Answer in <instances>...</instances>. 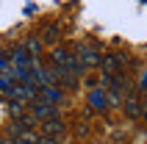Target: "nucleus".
I'll use <instances>...</instances> for the list:
<instances>
[{
    "label": "nucleus",
    "instance_id": "39448f33",
    "mask_svg": "<svg viewBox=\"0 0 147 144\" xmlns=\"http://www.w3.org/2000/svg\"><path fill=\"white\" fill-rule=\"evenodd\" d=\"M125 114H128V119H139L142 114V100L136 92H128L125 94Z\"/></svg>",
    "mask_w": 147,
    "mask_h": 144
},
{
    "label": "nucleus",
    "instance_id": "f8f14e48",
    "mask_svg": "<svg viewBox=\"0 0 147 144\" xmlns=\"http://www.w3.org/2000/svg\"><path fill=\"white\" fill-rule=\"evenodd\" d=\"M6 111L14 114V116H20V114H22V103H20V100H8V103H6Z\"/></svg>",
    "mask_w": 147,
    "mask_h": 144
},
{
    "label": "nucleus",
    "instance_id": "7ed1b4c3",
    "mask_svg": "<svg viewBox=\"0 0 147 144\" xmlns=\"http://www.w3.org/2000/svg\"><path fill=\"white\" fill-rule=\"evenodd\" d=\"M31 114L36 116L39 122L45 119H61V114H58V105H50V103H42V100H33V108Z\"/></svg>",
    "mask_w": 147,
    "mask_h": 144
},
{
    "label": "nucleus",
    "instance_id": "9b49d317",
    "mask_svg": "<svg viewBox=\"0 0 147 144\" xmlns=\"http://www.w3.org/2000/svg\"><path fill=\"white\" fill-rule=\"evenodd\" d=\"M39 47H42L39 39H28V42H25V50H28V56H33V58L39 56Z\"/></svg>",
    "mask_w": 147,
    "mask_h": 144
},
{
    "label": "nucleus",
    "instance_id": "4468645a",
    "mask_svg": "<svg viewBox=\"0 0 147 144\" xmlns=\"http://www.w3.org/2000/svg\"><path fill=\"white\" fill-rule=\"evenodd\" d=\"M139 116H144V122H147V100L142 103V114H139Z\"/></svg>",
    "mask_w": 147,
    "mask_h": 144
},
{
    "label": "nucleus",
    "instance_id": "0eeeda50",
    "mask_svg": "<svg viewBox=\"0 0 147 144\" xmlns=\"http://www.w3.org/2000/svg\"><path fill=\"white\" fill-rule=\"evenodd\" d=\"M50 56H53V64H56V67H64V69H67L72 53H69L67 47H53V50H50Z\"/></svg>",
    "mask_w": 147,
    "mask_h": 144
},
{
    "label": "nucleus",
    "instance_id": "1a4fd4ad",
    "mask_svg": "<svg viewBox=\"0 0 147 144\" xmlns=\"http://www.w3.org/2000/svg\"><path fill=\"white\" fill-rule=\"evenodd\" d=\"M58 36H61V31H58L56 25H50L47 31H45V36H42V44H47V47H53L58 42Z\"/></svg>",
    "mask_w": 147,
    "mask_h": 144
},
{
    "label": "nucleus",
    "instance_id": "2eb2a0df",
    "mask_svg": "<svg viewBox=\"0 0 147 144\" xmlns=\"http://www.w3.org/2000/svg\"><path fill=\"white\" fill-rule=\"evenodd\" d=\"M142 89H147V72L142 75Z\"/></svg>",
    "mask_w": 147,
    "mask_h": 144
},
{
    "label": "nucleus",
    "instance_id": "f03ea898",
    "mask_svg": "<svg viewBox=\"0 0 147 144\" xmlns=\"http://www.w3.org/2000/svg\"><path fill=\"white\" fill-rule=\"evenodd\" d=\"M33 100H42V103H50V105H61L64 89L61 86H42V89H36V97Z\"/></svg>",
    "mask_w": 147,
    "mask_h": 144
},
{
    "label": "nucleus",
    "instance_id": "dca6fc26",
    "mask_svg": "<svg viewBox=\"0 0 147 144\" xmlns=\"http://www.w3.org/2000/svg\"><path fill=\"white\" fill-rule=\"evenodd\" d=\"M0 144H8V141H6V139H0Z\"/></svg>",
    "mask_w": 147,
    "mask_h": 144
},
{
    "label": "nucleus",
    "instance_id": "423d86ee",
    "mask_svg": "<svg viewBox=\"0 0 147 144\" xmlns=\"http://www.w3.org/2000/svg\"><path fill=\"white\" fill-rule=\"evenodd\" d=\"M64 122L61 119H45L42 122V133H45V136H50V139H61L64 136Z\"/></svg>",
    "mask_w": 147,
    "mask_h": 144
},
{
    "label": "nucleus",
    "instance_id": "f257e3e1",
    "mask_svg": "<svg viewBox=\"0 0 147 144\" xmlns=\"http://www.w3.org/2000/svg\"><path fill=\"white\" fill-rule=\"evenodd\" d=\"M125 61H128V56L122 50H108L106 56H100V69H103V75L114 78V75H122Z\"/></svg>",
    "mask_w": 147,
    "mask_h": 144
},
{
    "label": "nucleus",
    "instance_id": "f3484780",
    "mask_svg": "<svg viewBox=\"0 0 147 144\" xmlns=\"http://www.w3.org/2000/svg\"><path fill=\"white\" fill-rule=\"evenodd\" d=\"M144 100H147V97H144Z\"/></svg>",
    "mask_w": 147,
    "mask_h": 144
},
{
    "label": "nucleus",
    "instance_id": "9d476101",
    "mask_svg": "<svg viewBox=\"0 0 147 144\" xmlns=\"http://www.w3.org/2000/svg\"><path fill=\"white\" fill-rule=\"evenodd\" d=\"M11 89H14V80L8 78V75H3V78H0V97H8Z\"/></svg>",
    "mask_w": 147,
    "mask_h": 144
},
{
    "label": "nucleus",
    "instance_id": "ddd939ff",
    "mask_svg": "<svg viewBox=\"0 0 147 144\" xmlns=\"http://www.w3.org/2000/svg\"><path fill=\"white\" fill-rule=\"evenodd\" d=\"M39 144H58V139H50V136H42Z\"/></svg>",
    "mask_w": 147,
    "mask_h": 144
},
{
    "label": "nucleus",
    "instance_id": "6e6552de",
    "mask_svg": "<svg viewBox=\"0 0 147 144\" xmlns=\"http://www.w3.org/2000/svg\"><path fill=\"white\" fill-rule=\"evenodd\" d=\"M89 103L94 105V108H106V105H108V100H106V92H103L100 86H94V89L89 92Z\"/></svg>",
    "mask_w": 147,
    "mask_h": 144
},
{
    "label": "nucleus",
    "instance_id": "20e7f679",
    "mask_svg": "<svg viewBox=\"0 0 147 144\" xmlns=\"http://www.w3.org/2000/svg\"><path fill=\"white\" fill-rule=\"evenodd\" d=\"M78 61H81L86 69H89V67H97V64H100V53H97V47L83 44V47L78 50Z\"/></svg>",
    "mask_w": 147,
    "mask_h": 144
}]
</instances>
